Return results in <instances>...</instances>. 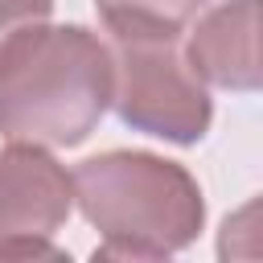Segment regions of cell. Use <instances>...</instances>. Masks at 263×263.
<instances>
[{
	"label": "cell",
	"instance_id": "8992f818",
	"mask_svg": "<svg viewBox=\"0 0 263 263\" xmlns=\"http://www.w3.org/2000/svg\"><path fill=\"white\" fill-rule=\"evenodd\" d=\"M210 0H95L111 37H181Z\"/></svg>",
	"mask_w": 263,
	"mask_h": 263
},
{
	"label": "cell",
	"instance_id": "3957f363",
	"mask_svg": "<svg viewBox=\"0 0 263 263\" xmlns=\"http://www.w3.org/2000/svg\"><path fill=\"white\" fill-rule=\"evenodd\" d=\"M111 107L132 132L168 144H197L214 119L177 37H111Z\"/></svg>",
	"mask_w": 263,
	"mask_h": 263
},
{
	"label": "cell",
	"instance_id": "6da1fadb",
	"mask_svg": "<svg viewBox=\"0 0 263 263\" xmlns=\"http://www.w3.org/2000/svg\"><path fill=\"white\" fill-rule=\"evenodd\" d=\"M111 107V45L86 25H25L0 45V136L82 144Z\"/></svg>",
	"mask_w": 263,
	"mask_h": 263
},
{
	"label": "cell",
	"instance_id": "5b68a950",
	"mask_svg": "<svg viewBox=\"0 0 263 263\" xmlns=\"http://www.w3.org/2000/svg\"><path fill=\"white\" fill-rule=\"evenodd\" d=\"M181 53L205 86L259 90V0H222L214 8L205 4Z\"/></svg>",
	"mask_w": 263,
	"mask_h": 263
},
{
	"label": "cell",
	"instance_id": "7a4b0ae2",
	"mask_svg": "<svg viewBox=\"0 0 263 263\" xmlns=\"http://www.w3.org/2000/svg\"><path fill=\"white\" fill-rule=\"evenodd\" d=\"M70 181L82 218L103 238L95 259H164L205 226L197 177L156 152L111 148L82 160Z\"/></svg>",
	"mask_w": 263,
	"mask_h": 263
},
{
	"label": "cell",
	"instance_id": "52a82bcc",
	"mask_svg": "<svg viewBox=\"0 0 263 263\" xmlns=\"http://www.w3.org/2000/svg\"><path fill=\"white\" fill-rule=\"evenodd\" d=\"M49 12H53V0H0V45L25 25L49 21Z\"/></svg>",
	"mask_w": 263,
	"mask_h": 263
},
{
	"label": "cell",
	"instance_id": "277c9868",
	"mask_svg": "<svg viewBox=\"0 0 263 263\" xmlns=\"http://www.w3.org/2000/svg\"><path fill=\"white\" fill-rule=\"evenodd\" d=\"M70 210L74 181L41 144L0 148V259H62L53 234Z\"/></svg>",
	"mask_w": 263,
	"mask_h": 263
}]
</instances>
